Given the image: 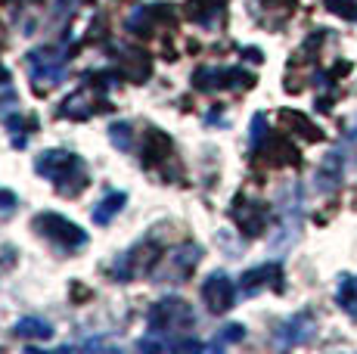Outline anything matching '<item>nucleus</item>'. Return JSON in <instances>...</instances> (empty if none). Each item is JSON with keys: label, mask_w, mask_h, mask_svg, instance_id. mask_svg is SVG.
I'll return each mask as SVG.
<instances>
[{"label": "nucleus", "mask_w": 357, "mask_h": 354, "mask_svg": "<svg viewBox=\"0 0 357 354\" xmlns=\"http://www.w3.org/2000/svg\"><path fill=\"white\" fill-rule=\"evenodd\" d=\"M243 336H245V326H239V323L224 326V330H221V339H215V348H221V345H227V342H239Z\"/></svg>", "instance_id": "19"}, {"label": "nucleus", "mask_w": 357, "mask_h": 354, "mask_svg": "<svg viewBox=\"0 0 357 354\" xmlns=\"http://www.w3.org/2000/svg\"><path fill=\"white\" fill-rule=\"evenodd\" d=\"M143 153H146V165H153V162L165 159V155H171V137H165L162 131H146V140H143Z\"/></svg>", "instance_id": "15"}, {"label": "nucleus", "mask_w": 357, "mask_h": 354, "mask_svg": "<svg viewBox=\"0 0 357 354\" xmlns=\"http://www.w3.org/2000/svg\"><path fill=\"white\" fill-rule=\"evenodd\" d=\"M314 317L307 314V311H301V314H295L289 317L283 326L277 330V342L283 345V348H292V345H301V342H307V339L314 336Z\"/></svg>", "instance_id": "9"}, {"label": "nucleus", "mask_w": 357, "mask_h": 354, "mask_svg": "<svg viewBox=\"0 0 357 354\" xmlns=\"http://www.w3.org/2000/svg\"><path fill=\"white\" fill-rule=\"evenodd\" d=\"M202 302L208 305L211 314H227L236 305V286L224 270H215L208 280L202 283Z\"/></svg>", "instance_id": "6"}, {"label": "nucleus", "mask_w": 357, "mask_h": 354, "mask_svg": "<svg viewBox=\"0 0 357 354\" xmlns=\"http://www.w3.org/2000/svg\"><path fill=\"white\" fill-rule=\"evenodd\" d=\"M13 332H16L19 339H40V342H47V339L53 336V326L40 317H22V320H16Z\"/></svg>", "instance_id": "14"}, {"label": "nucleus", "mask_w": 357, "mask_h": 354, "mask_svg": "<svg viewBox=\"0 0 357 354\" xmlns=\"http://www.w3.org/2000/svg\"><path fill=\"white\" fill-rule=\"evenodd\" d=\"M199 258H202V249L193 243H183L181 249H174L165 258V268L155 270V277H159V283H183L196 270Z\"/></svg>", "instance_id": "5"}, {"label": "nucleus", "mask_w": 357, "mask_h": 354, "mask_svg": "<svg viewBox=\"0 0 357 354\" xmlns=\"http://www.w3.org/2000/svg\"><path fill=\"white\" fill-rule=\"evenodd\" d=\"M267 217H271V208H267L264 202L236 199V206H233V221L243 227L245 236H258L261 230L267 227Z\"/></svg>", "instance_id": "8"}, {"label": "nucleus", "mask_w": 357, "mask_h": 354, "mask_svg": "<svg viewBox=\"0 0 357 354\" xmlns=\"http://www.w3.org/2000/svg\"><path fill=\"white\" fill-rule=\"evenodd\" d=\"M31 227L38 230L44 240H50L53 246L72 252V249H81L87 243V233L78 227L75 221H68V217L56 215V212H44V215H34Z\"/></svg>", "instance_id": "3"}, {"label": "nucleus", "mask_w": 357, "mask_h": 354, "mask_svg": "<svg viewBox=\"0 0 357 354\" xmlns=\"http://www.w3.org/2000/svg\"><path fill=\"white\" fill-rule=\"evenodd\" d=\"M125 202H128V193L125 190H112V193H106L102 199L93 206V212H91V217H93V224H109L115 215L125 208Z\"/></svg>", "instance_id": "11"}, {"label": "nucleus", "mask_w": 357, "mask_h": 354, "mask_svg": "<svg viewBox=\"0 0 357 354\" xmlns=\"http://www.w3.org/2000/svg\"><path fill=\"white\" fill-rule=\"evenodd\" d=\"M34 171H38L40 177H47V180L56 183L59 193L66 190V180L87 183L84 165H81V159L75 153H68V149H47V153H40L38 159H34Z\"/></svg>", "instance_id": "2"}, {"label": "nucleus", "mask_w": 357, "mask_h": 354, "mask_svg": "<svg viewBox=\"0 0 357 354\" xmlns=\"http://www.w3.org/2000/svg\"><path fill=\"white\" fill-rule=\"evenodd\" d=\"M317 187L324 190V193H329V190H335L342 183V155L339 153H329L324 159V165H320L317 171Z\"/></svg>", "instance_id": "13"}, {"label": "nucleus", "mask_w": 357, "mask_h": 354, "mask_svg": "<svg viewBox=\"0 0 357 354\" xmlns=\"http://www.w3.org/2000/svg\"><path fill=\"white\" fill-rule=\"evenodd\" d=\"M66 63L68 56H63V50H53V47H40V50L29 53V72L38 84H59L66 75Z\"/></svg>", "instance_id": "4"}, {"label": "nucleus", "mask_w": 357, "mask_h": 354, "mask_svg": "<svg viewBox=\"0 0 357 354\" xmlns=\"http://www.w3.org/2000/svg\"><path fill=\"white\" fill-rule=\"evenodd\" d=\"M324 6L329 13H335V16L357 22V0H324Z\"/></svg>", "instance_id": "17"}, {"label": "nucleus", "mask_w": 357, "mask_h": 354, "mask_svg": "<svg viewBox=\"0 0 357 354\" xmlns=\"http://www.w3.org/2000/svg\"><path fill=\"white\" fill-rule=\"evenodd\" d=\"M16 206H19L16 193H13V190H0V215H10Z\"/></svg>", "instance_id": "21"}, {"label": "nucleus", "mask_w": 357, "mask_h": 354, "mask_svg": "<svg viewBox=\"0 0 357 354\" xmlns=\"http://www.w3.org/2000/svg\"><path fill=\"white\" fill-rule=\"evenodd\" d=\"M335 298H339V308L345 311V314L357 317V280H354V277H342Z\"/></svg>", "instance_id": "16"}, {"label": "nucleus", "mask_w": 357, "mask_h": 354, "mask_svg": "<svg viewBox=\"0 0 357 354\" xmlns=\"http://www.w3.org/2000/svg\"><path fill=\"white\" fill-rule=\"evenodd\" d=\"M6 125H10V131H13V146H25V134H19L22 131V118H16V115H6Z\"/></svg>", "instance_id": "20"}, {"label": "nucleus", "mask_w": 357, "mask_h": 354, "mask_svg": "<svg viewBox=\"0 0 357 354\" xmlns=\"http://www.w3.org/2000/svg\"><path fill=\"white\" fill-rule=\"evenodd\" d=\"M130 134L134 131H130L128 121H115V125L109 128V140H112L119 149H130Z\"/></svg>", "instance_id": "18"}, {"label": "nucleus", "mask_w": 357, "mask_h": 354, "mask_svg": "<svg viewBox=\"0 0 357 354\" xmlns=\"http://www.w3.org/2000/svg\"><path fill=\"white\" fill-rule=\"evenodd\" d=\"M264 137V115H255V121H252V146H258V140Z\"/></svg>", "instance_id": "22"}, {"label": "nucleus", "mask_w": 357, "mask_h": 354, "mask_svg": "<svg viewBox=\"0 0 357 354\" xmlns=\"http://www.w3.org/2000/svg\"><path fill=\"white\" fill-rule=\"evenodd\" d=\"M97 97H93L87 87H81L78 93H72V97H66L63 103V115H68V118H87V115L97 112Z\"/></svg>", "instance_id": "12"}, {"label": "nucleus", "mask_w": 357, "mask_h": 354, "mask_svg": "<svg viewBox=\"0 0 357 354\" xmlns=\"http://www.w3.org/2000/svg\"><path fill=\"white\" fill-rule=\"evenodd\" d=\"M193 84L199 91H224V87L252 84V75H245L243 69H199L193 75Z\"/></svg>", "instance_id": "7"}, {"label": "nucleus", "mask_w": 357, "mask_h": 354, "mask_svg": "<svg viewBox=\"0 0 357 354\" xmlns=\"http://www.w3.org/2000/svg\"><path fill=\"white\" fill-rule=\"evenodd\" d=\"M146 326L153 336H181V332H193L196 326V311L190 308L183 298H162L146 311Z\"/></svg>", "instance_id": "1"}, {"label": "nucleus", "mask_w": 357, "mask_h": 354, "mask_svg": "<svg viewBox=\"0 0 357 354\" xmlns=\"http://www.w3.org/2000/svg\"><path fill=\"white\" fill-rule=\"evenodd\" d=\"M280 280H283L280 264H261V268H252V270H245V274L239 277V289H243L245 295H255V292H261V289L280 286Z\"/></svg>", "instance_id": "10"}]
</instances>
